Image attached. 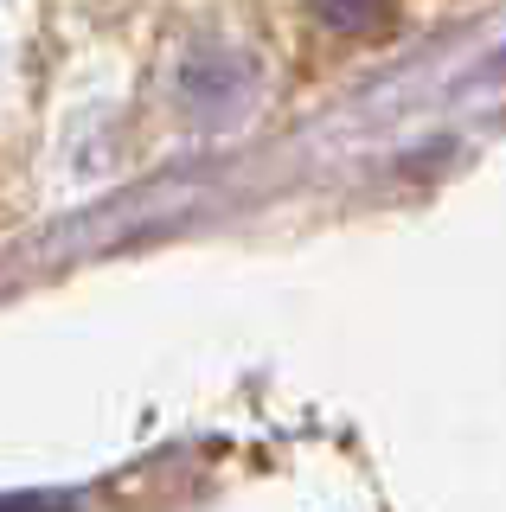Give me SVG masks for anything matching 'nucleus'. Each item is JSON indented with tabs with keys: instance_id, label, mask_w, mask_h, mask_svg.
I'll list each match as a JSON object with an SVG mask.
<instances>
[{
	"instance_id": "1",
	"label": "nucleus",
	"mask_w": 506,
	"mask_h": 512,
	"mask_svg": "<svg viewBox=\"0 0 506 512\" xmlns=\"http://www.w3.org/2000/svg\"><path fill=\"white\" fill-rule=\"evenodd\" d=\"M334 32H366V26H385L391 0H308Z\"/></svg>"
}]
</instances>
